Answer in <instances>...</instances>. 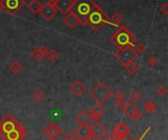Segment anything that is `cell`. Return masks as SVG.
I'll use <instances>...</instances> for the list:
<instances>
[{
    "label": "cell",
    "mask_w": 168,
    "mask_h": 140,
    "mask_svg": "<svg viewBox=\"0 0 168 140\" xmlns=\"http://www.w3.org/2000/svg\"><path fill=\"white\" fill-rule=\"evenodd\" d=\"M90 94L97 104L102 105L110 98L113 93H112V91L107 87L105 83L100 82L90 90Z\"/></svg>",
    "instance_id": "277c9868"
},
{
    "label": "cell",
    "mask_w": 168,
    "mask_h": 140,
    "mask_svg": "<svg viewBox=\"0 0 168 140\" xmlns=\"http://www.w3.org/2000/svg\"><path fill=\"white\" fill-rule=\"evenodd\" d=\"M95 4L94 0H75L69 12L73 13L79 19L80 24L85 26L86 25V19L94 8Z\"/></svg>",
    "instance_id": "7a4b0ae2"
},
{
    "label": "cell",
    "mask_w": 168,
    "mask_h": 140,
    "mask_svg": "<svg viewBox=\"0 0 168 140\" xmlns=\"http://www.w3.org/2000/svg\"><path fill=\"white\" fill-rule=\"evenodd\" d=\"M43 5L39 1V0H32L28 4V8L32 14H40V10Z\"/></svg>",
    "instance_id": "d6986e66"
},
{
    "label": "cell",
    "mask_w": 168,
    "mask_h": 140,
    "mask_svg": "<svg viewBox=\"0 0 168 140\" xmlns=\"http://www.w3.org/2000/svg\"><path fill=\"white\" fill-rule=\"evenodd\" d=\"M3 4H2V1L0 0V11H3Z\"/></svg>",
    "instance_id": "7bdbcfd3"
},
{
    "label": "cell",
    "mask_w": 168,
    "mask_h": 140,
    "mask_svg": "<svg viewBox=\"0 0 168 140\" xmlns=\"http://www.w3.org/2000/svg\"><path fill=\"white\" fill-rule=\"evenodd\" d=\"M18 134H19V140H24L25 137L27 136V134H28V132H27L25 127L23 126L21 129H19V130H18Z\"/></svg>",
    "instance_id": "836d02e7"
},
{
    "label": "cell",
    "mask_w": 168,
    "mask_h": 140,
    "mask_svg": "<svg viewBox=\"0 0 168 140\" xmlns=\"http://www.w3.org/2000/svg\"><path fill=\"white\" fill-rule=\"evenodd\" d=\"M114 56L121 64L125 65L128 62L134 61L137 58L138 54L135 51L133 46H127L124 48H120V49H117L114 53Z\"/></svg>",
    "instance_id": "5b68a950"
},
{
    "label": "cell",
    "mask_w": 168,
    "mask_h": 140,
    "mask_svg": "<svg viewBox=\"0 0 168 140\" xmlns=\"http://www.w3.org/2000/svg\"><path fill=\"white\" fill-rule=\"evenodd\" d=\"M123 20H124L123 16L119 12H116V13H114L111 16L110 22L113 24V26H118L123 22Z\"/></svg>",
    "instance_id": "603a6c76"
},
{
    "label": "cell",
    "mask_w": 168,
    "mask_h": 140,
    "mask_svg": "<svg viewBox=\"0 0 168 140\" xmlns=\"http://www.w3.org/2000/svg\"><path fill=\"white\" fill-rule=\"evenodd\" d=\"M9 70H10V72L12 73V74H20L22 71H23V66H22V65L18 61H14L9 66Z\"/></svg>",
    "instance_id": "7402d4cb"
},
{
    "label": "cell",
    "mask_w": 168,
    "mask_h": 140,
    "mask_svg": "<svg viewBox=\"0 0 168 140\" xmlns=\"http://www.w3.org/2000/svg\"><path fill=\"white\" fill-rule=\"evenodd\" d=\"M90 114L91 118H93L94 121H99V118H100L102 116H103V114H104V109H103V107H102V105L96 103V104L90 109Z\"/></svg>",
    "instance_id": "2e32d148"
},
{
    "label": "cell",
    "mask_w": 168,
    "mask_h": 140,
    "mask_svg": "<svg viewBox=\"0 0 168 140\" xmlns=\"http://www.w3.org/2000/svg\"><path fill=\"white\" fill-rule=\"evenodd\" d=\"M134 49H135V51H136L137 54L139 55V54H143V53H145V49H147V46H145V43H143V42H139L137 45H135V46H134Z\"/></svg>",
    "instance_id": "f1b7e54d"
},
{
    "label": "cell",
    "mask_w": 168,
    "mask_h": 140,
    "mask_svg": "<svg viewBox=\"0 0 168 140\" xmlns=\"http://www.w3.org/2000/svg\"><path fill=\"white\" fill-rule=\"evenodd\" d=\"M39 50L40 51V53L42 54L43 56H45V55H46V53L48 52V49H47V48H46L44 45H42V46L39 47Z\"/></svg>",
    "instance_id": "74e56055"
},
{
    "label": "cell",
    "mask_w": 168,
    "mask_h": 140,
    "mask_svg": "<svg viewBox=\"0 0 168 140\" xmlns=\"http://www.w3.org/2000/svg\"><path fill=\"white\" fill-rule=\"evenodd\" d=\"M0 125H1L2 130L5 132H9L13 129H21L23 127V126L16 120V118H14V116H12L11 114H6L3 118L2 120L0 121Z\"/></svg>",
    "instance_id": "8992f818"
},
{
    "label": "cell",
    "mask_w": 168,
    "mask_h": 140,
    "mask_svg": "<svg viewBox=\"0 0 168 140\" xmlns=\"http://www.w3.org/2000/svg\"><path fill=\"white\" fill-rule=\"evenodd\" d=\"M141 99H142V96H141L140 92L137 90L133 91V92L131 93V95H130V100H131L132 103H138V102L141 101Z\"/></svg>",
    "instance_id": "83f0119b"
},
{
    "label": "cell",
    "mask_w": 168,
    "mask_h": 140,
    "mask_svg": "<svg viewBox=\"0 0 168 140\" xmlns=\"http://www.w3.org/2000/svg\"><path fill=\"white\" fill-rule=\"evenodd\" d=\"M76 121H77L80 125H83V126H89L91 123V122L94 121V118H91L90 114L86 111V110H83L80 114L76 117Z\"/></svg>",
    "instance_id": "9a60e30c"
},
{
    "label": "cell",
    "mask_w": 168,
    "mask_h": 140,
    "mask_svg": "<svg viewBox=\"0 0 168 140\" xmlns=\"http://www.w3.org/2000/svg\"><path fill=\"white\" fill-rule=\"evenodd\" d=\"M32 58L34 59L35 61H36V62H40L41 60H42V58L44 57L42 55V54L40 53V51L39 50V48H36L35 50H32Z\"/></svg>",
    "instance_id": "484cf974"
},
{
    "label": "cell",
    "mask_w": 168,
    "mask_h": 140,
    "mask_svg": "<svg viewBox=\"0 0 168 140\" xmlns=\"http://www.w3.org/2000/svg\"><path fill=\"white\" fill-rule=\"evenodd\" d=\"M129 133H130V128L124 122H119L112 130V135L114 136V138L119 135H129Z\"/></svg>",
    "instance_id": "5bb4252c"
},
{
    "label": "cell",
    "mask_w": 168,
    "mask_h": 140,
    "mask_svg": "<svg viewBox=\"0 0 168 140\" xmlns=\"http://www.w3.org/2000/svg\"><path fill=\"white\" fill-rule=\"evenodd\" d=\"M89 140H94V139H93V138H90V139H89Z\"/></svg>",
    "instance_id": "bcb514c9"
},
{
    "label": "cell",
    "mask_w": 168,
    "mask_h": 140,
    "mask_svg": "<svg viewBox=\"0 0 168 140\" xmlns=\"http://www.w3.org/2000/svg\"><path fill=\"white\" fill-rule=\"evenodd\" d=\"M166 93H167V89H166L165 86H163V85L158 86V89H156V94H158V96H160V97L165 96Z\"/></svg>",
    "instance_id": "f546056e"
},
{
    "label": "cell",
    "mask_w": 168,
    "mask_h": 140,
    "mask_svg": "<svg viewBox=\"0 0 168 140\" xmlns=\"http://www.w3.org/2000/svg\"><path fill=\"white\" fill-rule=\"evenodd\" d=\"M0 136L4 140H19V134L17 129H13V130H11L9 132H5L1 130Z\"/></svg>",
    "instance_id": "ac0fdd59"
},
{
    "label": "cell",
    "mask_w": 168,
    "mask_h": 140,
    "mask_svg": "<svg viewBox=\"0 0 168 140\" xmlns=\"http://www.w3.org/2000/svg\"><path fill=\"white\" fill-rule=\"evenodd\" d=\"M32 98H34L36 102H40L45 98V94L42 90L37 89L35 91L34 94H32Z\"/></svg>",
    "instance_id": "d4e9b609"
},
{
    "label": "cell",
    "mask_w": 168,
    "mask_h": 140,
    "mask_svg": "<svg viewBox=\"0 0 168 140\" xmlns=\"http://www.w3.org/2000/svg\"><path fill=\"white\" fill-rule=\"evenodd\" d=\"M147 63L149 64V66L150 67H154L156 64H158V59H156L154 56H149L148 58V60H147Z\"/></svg>",
    "instance_id": "d6a6232c"
},
{
    "label": "cell",
    "mask_w": 168,
    "mask_h": 140,
    "mask_svg": "<svg viewBox=\"0 0 168 140\" xmlns=\"http://www.w3.org/2000/svg\"><path fill=\"white\" fill-rule=\"evenodd\" d=\"M128 102L125 100V99H123V100H119V101H116V106L119 110H122L124 111V109H125V107L127 105Z\"/></svg>",
    "instance_id": "1f68e13d"
},
{
    "label": "cell",
    "mask_w": 168,
    "mask_h": 140,
    "mask_svg": "<svg viewBox=\"0 0 168 140\" xmlns=\"http://www.w3.org/2000/svg\"><path fill=\"white\" fill-rule=\"evenodd\" d=\"M124 66H125L126 71L130 74H136L139 71V66L134 61L128 62V63H126L125 65H124Z\"/></svg>",
    "instance_id": "44dd1931"
},
{
    "label": "cell",
    "mask_w": 168,
    "mask_h": 140,
    "mask_svg": "<svg viewBox=\"0 0 168 140\" xmlns=\"http://www.w3.org/2000/svg\"><path fill=\"white\" fill-rule=\"evenodd\" d=\"M63 22H64V24H66V26L70 29H74L78 24H80L79 19L71 12H68L66 14V17L64 18Z\"/></svg>",
    "instance_id": "e0dca14e"
},
{
    "label": "cell",
    "mask_w": 168,
    "mask_h": 140,
    "mask_svg": "<svg viewBox=\"0 0 168 140\" xmlns=\"http://www.w3.org/2000/svg\"><path fill=\"white\" fill-rule=\"evenodd\" d=\"M46 4H47V5H49V6L55 7V5H56V0H47Z\"/></svg>",
    "instance_id": "b9f144b4"
},
{
    "label": "cell",
    "mask_w": 168,
    "mask_h": 140,
    "mask_svg": "<svg viewBox=\"0 0 168 140\" xmlns=\"http://www.w3.org/2000/svg\"><path fill=\"white\" fill-rule=\"evenodd\" d=\"M42 133L49 140H57L63 134V129L56 122H51L42 129Z\"/></svg>",
    "instance_id": "52a82bcc"
},
{
    "label": "cell",
    "mask_w": 168,
    "mask_h": 140,
    "mask_svg": "<svg viewBox=\"0 0 168 140\" xmlns=\"http://www.w3.org/2000/svg\"><path fill=\"white\" fill-rule=\"evenodd\" d=\"M114 140H131V138L129 137V135H119L115 137Z\"/></svg>",
    "instance_id": "f35d334b"
},
{
    "label": "cell",
    "mask_w": 168,
    "mask_h": 140,
    "mask_svg": "<svg viewBox=\"0 0 168 140\" xmlns=\"http://www.w3.org/2000/svg\"><path fill=\"white\" fill-rule=\"evenodd\" d=\"M76 138H77V136L75 135V133H73L71 131L67 132L64 135V140H76Z\"/></svg>",
    "instance_id": "e575fe53"
},
{
    "label": "cell",
    "mask_w": 168,
    "mask_h": 140,
    "mask_svg": "<svg viewBox=\"0 0 168 140\" xmlns=\"http://www.w3.org/2000/svg\"><path fill=\"white\" fill-rule=\"evenodd\" d=\"M113 96H114V98L116 99V101L125 99V93H124L122 90H117L116 92L113 94Z\"/></svg>",
    "instance_id": "4dcf8cb0"
},
{
    "label": "cell",
    "mask_w": 168,
    "mask_h": 140,
    "mask_svg": "<svg viewBox=\"0 0 168 140\" xmlns=\"http://www.w3.org/2000/svg\"><path fill=\"white\" fill-rule=\"evenodd\" d=\"M160 12L164 15H168V3H164L160 8Z\"/></svg>",
    "instance_id": "8d00e7d4"
},
{
    "label": "cell",
    "mask_w": 168,
    "mask_h": 140,
    "mask_svg": "<svg viewBox=\"0 0 168 140\" xmlns=\"http://www.w3.org/2000/svg\"><path fill=\"white\" fill-rule=\"evenodd\" d=\"M102 138L103 140H114V136L112 135V133H106Z\"/></svg>",
    "instance_id": "ab89813d"
},
{
    "label": "cell",
    "mask_w": 168,
    "mask_h": 140,
    "mask_svg": "<svg viewBox=\"0 0 168 140\" xmlns=\"http://www.w3.org/2000/svg\"><path fill=\"white\" fill-rule=\"evenodd\" d=\"M105 24L113 26L107 14L102 11V9L99 5L95 4L94 8L90 13L88 19H86V25H88L90 29H93L94 31H99L102 28V26Z\"/></svg>",
    "instance_id": "3957f363"
},
{
    "label": "cell",
    "mask_w": 168,
    "mask_h": 140,
    "mask_svg": "<svg viewBox=\"0 0 168 140\" xmlns=\"http://www.w3.org/2000/svg\"><path fill=\"white\" fill-rule=\"evenodd\" d=\"M28 140H30V139H28Z\"/></svg>",
    "instance_id": "c3c4849f"
},
{
    "label": "cell",
    "mask_w": 168,
    "mask_h": 140,
    "mask_svg": "<svg viewBox=\"0 0 168 140\" xmlns=\"http://www.w3.org/2000/svg\"><path fill=\"white\" fill-rule=\"evenodd\" d=\"M136 36L125 26H121L110 37V41L114 44L117 49L127 46H135L136 44Z\"/></svg>",
    "instance_id": "6da1fadb"
},
{
    "label": "cell",
    "mask_w": 168,
    "mask_h": 140,
    "mask_svg": "<svg viewBox=\"0 0 168 140\" xmlns=\"http://www.w3.org/2000/svg\"><path fill=\"white\" fill-rule=\"evenodd\" d=\"M57 14V10L55 7L53 6H49V5H47L46 3L43 5L40 12V15L41 17L44 19L45 21H50L51 19L54 18V16Z\"/></svg>",
    "instance_id": "30bf717a"
},
{
    "label": "cell",
    "mask_w": 168,
    "mask_h": 140,
    "mask_svg": "<svg viewBox=\"0 0 168 140\" xmlns=\"http://www.w3.org/2000/svg\"><path fill=\"white\" fill-rule=\"evenodd\" d=\"M76 140H82V139H80V138H78V137H77V138H76Z\"/></svg>",
    "instance_id": "f6af8a7d"
},
{
    "label": "cell",
    "mask_w": 168,
    "mask_h": 140,
    "mask_svg": "<svg viewBox=\"0 0 168 140\" xmlns=\"http://www.w3.org/2000/svg\"><path fill=\"white\" fill-rule=\"evenodd\" d=\"M149 129H150L149 127H148L147 129H145V131L144 132V134H143V135H142V136H141V137H140L139 139H131V140H143V139H144V137H145V135H147V133H148V132L149 131Z\"/></svg>",
    "instance_id": "60d3db41"
},
{
    "label": "cell",
    "mask_w": 168,
    "mask_h": 140,
    "mask_svg": "<svg viewBox=\"0 0 168 140\" xmlns=\"http://www.w3.org/2000/svg\"><path fill=\"white\" fill-rule=\"evenodd\" d=\"M73 2L74 0H56L55 8L61 14L66 15L70 11V8L73 5Z\"/></svg>",
    "instance_id": "7c38bea8"
},
{
    "label": "cell",
    "mask_w": 168,
    "mask_h": 140,
    "mask_svg": "<svg viewBox=\"0 0 168 140\" xmlns=\"http://www.w3.org/2000/svg\"><path fill=\"white\" fill-rule=\"evenodd\" d=\"M144 109L148 113H149V114H153V113H154L156 110H158V107H156V105L153 103V101L149 100L144 104Z\"/></svg>",
    "instance_id": "cb8c5ba5"
},
{
    "label": "cell",
    "mask_w": 168,
    "mask_h": 140,
    "mask_svg": "<svg viewBox=\"0 0 168 140\" xmlns=\"http://www.w3.org/2000/svg\"><path fill=\"white\" fill-rule=\"evenodd\" d=\"M142 118H143V114H142V113H141V111H140V110L136 113V114H135V115L133 116V118H134V120L136 121V122L141 121V120H142Z\"/></svg>",
    "instance_id": "d590c367"
},
{
    "label": "cell",
    "mask_w": 168,
    "mask_h": 140,
    "mask_svg": "<svg viewBox=\"0 0 168 140\" xmlns=\"http://www.w3.org/2000/svg\"><path fill=\"white\" fill-rule=\"evenodd\" d=\"M75 135L82 140H89L90 138H93L91 133H90V126H83V125H80V126L76 128Z\"/></svg>",
    "instance_id": "8fae6325"
},
{
    "label": "cell",
    "mask_w": 168,
    "mask_h": 140,
    "mask_svg": "<svg viewBox=\"0 0 168 140\" xmlns=\"http://www.w3.org/2000/svg\"><path fill=\"white\" fill-rule=\"evenodd\" d=\"M1 1L4 11H6L11 16L17 14L26 4L25 0H1Z\"/></svg>",
    "instance_id": "ba28073f"
},
{
    "label": "cell",
    "mask_w": 168,
    "mask_h": 140,
    "mask_svg": "<svg viewBox=\"0 0 168 140\" xmlns=\"http://www.w3.org/2000/svg\"><path fill=\"white\" fill-rule=\"evenodd\" d=\"M148 1H153V0H148Z\"/></svg>",
    "instance_id": "7dc6e473"
},
{
    "label": "cell",
    "mask_w": 168,
    "mask_h": 140,
    "mask_svg": "<svg viewBox=\"0 0 168 140\" xmlns=\"http://www.w3.org/2000/svg\"><path fill=\"white\" fill-rule=\"evenodd\" d=\"M48 59V61H50V62H55L58 57H59V54L55 51V50H48V52L46 53V55H45Z\"/></svg>",
    "instance_id": "4316f807"
},
{
    "label": "cell",
    "mask_w": 168,
    "mask_h": 140,
    "mask_svg": "<svg viewBox=\"0 0 168 140\" xmlns=\"http://www.w3.org/2000/svg\"><path fill=\"white\" fill-rule=\"evenodd\" d=\"M90 128L91 136H93V138L97 140L101 139L107 133V128L99 121L94 120L91 122V123L90 125Z\"/></svg>",
    "instance_id": "9c48e42d"
},
{
    "label": "cell",
    "mask_w": 168,
    "mask_h": 140,
    "mask_svg": "<svg viewBox=\"0 0 168 140\" xmlns=\"http://www.w3.org/2000/svg\"><path fill=\"white\" fill-rule=\"evenodd\" d=\"M86 85L82 82H80V80L75 82L70 86V91H71L72 94H74V96L76 97H81L86 92Z\"/></svg>",
    "instance_id": "4fadbf2b"
},
{
    "label": "cell",
    "mask_w": 168,
    "mask_h": 140,
    "mask_svg": "<svg viewBox=\"0 0 168 140\" xmlns=\"http://www.w3.org/2000/svg\"><path fill=\"white\" fill-rule=\"evenodd\" d=\"M1 130H2V127H1V125H0V132H1Z\"/></svg>",
    "instance_id": "ee69618b"
},
{
    "label": "cell",
    "mask_w": 168,
    "mask_h": 140,
    "mask_svg": "<svg viewBox=\"0 0 168 140\" xmlns=\"http://www.w3.org/2000/svg\"><path fill=\"white\" fill-rule=\"evenodd\" d=\"M138 111H139V109L137 108V106L134 103H132V102L127 103L125 109H124V113H125L126 116H128L129 118H133V116L136 114Z\"/></svg>",
    "instance_id": "ffe728a7"
}]
</instances>
